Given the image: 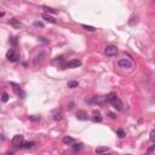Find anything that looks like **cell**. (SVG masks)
<instances>
[{
	"instance_id": "obj_8",
	"label": "cell",
	"mask_w": 155,
	"mask_h": 155,
	"mask_svg": "<svg viewBox=\"0 0 155 155\" xmlns=\"http://www.w3.org/2000/svg\"><path fill=\"white\" fill-rule=\"evenodd\" d=\"M108 152H109V148H107V147H98V148L95 150V153L97 155L105 154V153H108Z\"/></svg>"
},
{
	"instance_id": "obj_10",
	"label": "cell",
	"mask_w": 155,
	"mask_h": 155,
	"mask_svg": "<svg viewBox=\"0 0 155 155\" xmlns=\"http://www.w3.org/2000/svg\"><path fill=\"white\" fill-rule=\"evenodd\" d=\"M9 23H10L11 26H13L15 28H20V27H21V22H20L18 20H16V18H11V20L9 21Z\"/></svg>"
},
{
	"instance_id": "obj_11",
	"label": "cell",
	"mask_w": 155,
	"mask_h": 155,
	"mask_svg": "<svg viewBox=\"0 0 155 155\" xmlns=\"http://www.w3.org/2000/svg\"><path fill=\"white\" fill-rule=\"evenodd\" d=\"M34 145H35L34 142H24V143L21 145V148H23V149H32Z\"/></svg>"
},
{
	"instance_id": "obj_1",
	"label": "cell",
	"mask_w": 155,
	"mask_h": 155,
	"mask_svg": "<svg viewBox=\"0 0 155 155\" xmlns=\"http://www.w3.org/2000/svg\"><path fill=\"white\" fill-rule=\"evenodd\" d=\"M116 53H118V49H116V46H114V45H108V46L104 49V55L109 56V57L115 56Z\"/></svg>"
},
{
	"instance_id": "obj_3",
	"label": "cell",
	"mask_w": 155,
	"mask_h": 155,
	"mask_svg": "<svg viewBox=\"0 0 155 155\" xmlns=\"http://www.w3.org/2000/svg\"><path fill=\"white\" fill-rule=\"evenodd\" d=\"M23 143H24V138H23V136H21V134H16V136H13V138H12V144H13V145L21 148V145H22Z\"/></svg>"
},
{
	"instance_id": "obj_7",
	"label": "cell",
	"mask_w": 155,
	"mask_h": 155,
	"mask_svg": "<svg viewBox=\"0 0 155 155\" xmlns=\"http://www.w3.org/2000/svg\"><path fill=\"white\" fill-rule=\"evenodd\" d=\"M77 119L78 120H87V113L84 110H79L77 113Z\"/></svg>"
},
{
	"instance_id": "obj_16",
	"label": "cell",
	"mask_w": 155,
	"mask_h": 155,
	"mask_svg": "<svg viewBox=\"0 0 155 155\" xmlns=\"http://www.w3.org/2000/svg\"><path fill=\"white\" fill-rule=\"evenodd\" d=\"M115 97H116V96H115V93H113V92H111V93H109V95L105 97V101H107V102H111V101L114 100Z\"/></svg>"
},
{
	"instance_id": "obj_27",
	"label": "cell",
	"mask_w": 155,
	"mask_h": 155,
	"mask_svg": "<svg viewBox=\"0 0 155 155\" xmlns=\"http://www.w3.org/2000/svg\"><path fill=\"white\" fill-rule=\"evenodd\" d=\"M154 150H155V145H153V147H152V148H149V149H148V152H147V155L152 154V153H153V152H154Z\"/></svg>"
},
{
	"instance_id": "obj_20",
	"label": "cell",
	"mask_w": 155,
	"mask_h": 155,
	"mask_svg": "<svg viewBox=\"0 0 155 155\" xmlns=\"http://www.w3.org/2000/svg\"><path fill=\"white\" fill-rule=\"evenodd\" d=\"M134 23H137V17H136V16H132V17L130 18V21H129V24H130V26H134Z\"/></svg>"
},
{
	"instance_id": "obj_28",
	"label": "cell",
	"mask_w": 155,
	"mask_h": 155,
	"mask_svg": "<svg viewBox=\"0 0 155 155\" xmlns=\"http://www.w3.org/2000/svg\"><path fill=\"white\" fill-rule=\"evenodd\" d=\"M11 44H12V45H17V38H12Z\"/></svg>"
},
{
	"instance_id": "obj_9",
	"label": "cell",
	"mask_w": 155,
	"mask_h": 155,
	"mask_svg": "<svg viewBox=\"0 0 155 155\" xmlns=\"http://www.w3.org/2000/svg\"><path fill=\"white\" fill-rule=\"evenodd\" d=\"M43 17H44V20L46 21V22H50V23H52V24H56V23H57V21H56L55 18H53V17H51V16H50V15H47V13H44V16H43Z\"/></svg>"
},
{
	"instance_id": "obj_18",
	"label": "cell",
	"mask_w": 155,
	"mask_h": 155,
	"mask_svg": "<svg viewBox=\"0 0 155 155\" xmlns=\"http://www.w3.org/2000/svg\"><path fill=\"white\" fill-rule=\"evenodd\" d=\"M43 9H44L46 12H49V13H56V10H55V9H52V7H49V6H44Z\"/></svg>"
},
{
	"instance_id": "obj_31",
	"label": "cell",
	"mask_w": 155,
	"mask_h": 155,
	"mask_svg": "<svg viewBox=\"0 0 155 155\" xmlns=\"http://www.w3.org/2000/svg\"><path fill=\"white\" fill-rule=\"evenodd\" d=\"M102 155H110V154H108V153H105V154H102Z\"/></svg>"
},
{
	"instance_id": "obj_2",
	"label": "cell",
	"mask_w": 155,
	"mask_h": 155,
	"mask_svg": "<svg viewBox=\"0 0 155 155\" xmlns=\"http://www.w3.org/2000/svg\"><path fill=\"white\" fill-rule=\"evenodd\" d=\"M118 64L120 68H124V69H130V68H132V62L130 61V59H127V58H121L119 62H118Z\"/></svg>"
},
{
	"instance_id": "obj_29",
	"label": "cell",
	"mask_w": 155,
	"mask_h": 155,
	"mask_svg": "<svg viewBox=\"0 0 155 155\" xmlns=\"http://www.w3.org/2000/svg\"><path fill=\"white\" fill-rule=\"evenodd\" d=\"M109 116H110L111 119H115V118H116V116H115V114H114V113H109Z\"/></svg>"
},
{
	"instance_id": "obj_24",
	"label": "cell",
	"mask_w": 155,
	"mask_h": 155,
	"mask_svg": "<svg viewBox=\"0 0 155 155\" xmlns=\"http://www.w3.org/2000/svg\"><path fill=\"white\" fill-rule=\"evenodd\" d=\"M116 134L120 137V138H122V137H125V132H124V130H121V129H119L118 131H116Z\"/></svg>"
},
{
	"instance_id": "obj_19",
	"label": "cell",
	"mask_w": 155,
	"mask_h": 155,
	"mask_svg": "<svg viewBox=\"0 0 155 155\" xmlns=\"http://www.w3.org/2000/svg\"><path fill=\"white\" fill-rule=\"evenodd\" d=\"M29 120L34 122H39L40 121V116H35V115H30L29 116Z\"/></svg>"
},
{
	"instance_id": "obj_14",
	"label": "cell",
	"mask_w": 155,
	"mask_h": 155,
	"mask_svg": "<svg viewBox=\"0 0 155 155\" xmlns=\"http://www.w3.org/2000/svg\"><path fill=\"white\" fill-rule=\"evenodd\" d=\"M82 149V144L81 143H74L73 144V150L74 152H79V150H81Z\"/></svg>"
},
{
	"instance_id": "obj_22",
	"label": "cell",
	"mask_w": 155,
	"mask_h": 155,
	"mask_svg": "<svg viewBox=\"0 0 155 155\" xmlns=\"http://www.w3.org/2000/svg\"><path fill=\"white\" fill-rule=\"evenodd\" d=\"M1 101H2L4 103H6V102L9 101V95H7L6 92H4V93H2V97H1Z\"/></svg>"
},
{
	"instance_id": "obj_26",
	"label": "cell",
	"mask_w": 155,
	"mask_h": 155,
	"mask_svg": "<svg viewBox=\"0 0 155 155\" xmlns=\"http://www.w3.org/2000/svg\"><path fill=\"white\" fill-rule=\"evenodd\" d=\"M34 26H35V27H40V28H44V23H43V22H39V21H35V22H34Z\"/></svg>"
},
{
	"instance_id": "obj_21",
	"label": "cell",
	"mask_w": 155,
	"mask_h": 155,
	"mask_svg": "<svg viewBox=\"0 0 155 155\" xmlns=\"http://www.w3.org/2000/svg\"><path fill=\"white\" fill-rule=\"evenodd\" d=\"M102 120L103 119H102V116H101L100 114H96L95 118H93V121H96V122H102Z\"/></svg>"
},
{
	"instance_id": "obj_12",
	"label": "cell",
	"mask_w": 155,
	"mask_h": 155,
	"mask_svg": "<svg viewBox=\"0 0 155 155\" xmlns=\"http://www.w3.org/2000/svg\"><path fill=\"white\" fill-rule=\"evenodd\" d=\"M63 143H64V144H74V138L66 136V137L63 138Z\"/></svg>"
},
{
	"instance_id": "obj_25",
	"label": "cell",
	"mask_w": 155,
	"mask_h": 155,
	"mask_svg": "<svg viewBox=\"0 0 155 155\" xmlns=\"http://www.w3.org/2000/svg\"><path fill=\"white\" fill-rule=\"evenodd\" d=\"M150 141L155 143V130H153L152 132H150Z\"/></svg>"
},
{
	"instance_id": "obj_4",
	"label": "cell",
	"mask_w": 155,
	"mask_h": 155,
	"mask_svg": "<svg viewBox=\"0 0 155 155\" xmlns=\"http://www.w3.org/2000/svg\"><path fill=\"white\" fill-rule=\"evenodd\" d=\"M80 66H81V62L79 59H72V61H68L63 66V68H78Z\"/></svg>"
},
{
	"instance_id": "obj_5",
	"label": "cell",
	"mask_w": 155,
	"mask_h": 155,
	"mask_svg": "<svg viewBox=\"0 0 155 155\" xmlns=\"http://www.w3.org/2000/svg\"><path fill=\"white\" fill-rule=\"evenodd\" d=\"M110 103H111V105H113V107H114V108H115L116 110H121V109H122V107H124V105H122V102H121V100H119L118 97H115V98H114V100L111 101Z\"/></svg>"
},
{
	"instance_id": "obj_6",
	"label": "cell",
	"mask_w": 155,
	"mask_h": 155,
	"mask_svg": "<svg viewBox=\"0 0 155 155\" xmlns=\"http://www.w3.org/2000/svg\"><path fill=\"white\" fill-rule=\"evenodd\" d=\"M6 58H7L10 62H17V58H18V57H17V55L11 50V51H9V52L6 53Z\"/></svg>"
},
{
	"instance_id": "obj_17",
	"label": "cell",
	"mask_w": 155,
	"mask_h": 155,
	"mask_svg": "<svg viewBox=\"0 0 155 155\" xmlns=\"http://www.w3.org/2000/svg\"><path fill=\"white\" fill-rule=\"evenodd\" d=\"M62 113H56L55 115H53V120H56V121H59V120H62Z\"/></svg>"
},
{
	"instance_id": "obj_13",
	"label": "cell",
	"mask_w": 155,
	"mask_h": 155,
	"mask_svg": "<svg viewBox=\"0 0 155 155\" xmlns=\"http://www.w3.org/2000/svg\"><path fill=\"white\" fill-rule=\"evenodd\" d=\"M78 86H79V82L75 81V80H72V81L68 82V87H69V89H75Z\"/></svg>"
},
{
	"instance_id": "obj_23",
	"label": "cell",
	"mask_w": 155,
	"mask_h": 155,
	"mask_svg": "<svg viewBox=\"0 0 155 155\" xmlns=\"http://www.w3.org/2000/svg\"><path fill=\"white\" fill-rule=\"evenodd\" d=\"M38 41H40V43H43V44H47V43H49V40H47L46 38H44V36H39V38H38Z\"/></svg>"
},
{
	"instance_id": "obj_30",
	"label": "cell",
	"mask_w": 155,
	"mask_h": 155,
	"mask_svg": "<svg viewBox=\"0 0 155 155\" xmlns=\"http://www.w3.org/2000/svg\"><path fill=\"white\" fill-rule=\"evenodd\" d=\"M6 155H13V153H11V152L9 153V152H7V153H6Z\"/></svg>"
},
{
	"instance_id": "obj_15",
	"label": "cell",
	"mask_w": 155,
	"mask_h": 155,
	"mask_svg": "<svg viewBox=\"0 0 155 155\" xmlns=\"http://www.w3.org/2000/svg\"><path fill=\"white\" fill-rule=\"evenodd\" d=\"M81 27H82L84 29L89 30V32H95V30H96V28H95V27H92V26H87V24H82Z\"/></svg>"
}]
</instances>
